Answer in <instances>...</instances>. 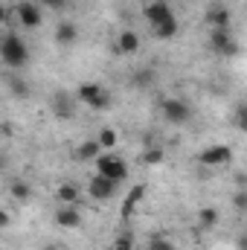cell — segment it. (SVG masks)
<instances>
[{"mask_svg":"<svg viewBox=\"0 0 247 250\" xmlns=\"http://www.w3.org/2000/svg\"><path fill=\"white\" fill-rule=\"evenodd\" d=\"M0 59L9 70H21V67L29 64V44L18 32H6L3 44H0Z\"/></svg>","mask_w":247,"mask_h":250,"instance_id":"1","label":"cell"},{"mask_svg":"<svg viewBox=\"0 0 247 250\" xmlns=\"http://www.w3.org/2000/svg\"><path fill=\"white\" fill-rule=\"evenodd\" d=\"M206 47H209L215 56H221V59H236V56L242 53V47H239V41L233 38L230 26H227V29H209Z\"/></svg>","mask_w":247,"mask_h":250,"instance_id":"2","label":"cell"},{"mask_svg":"<svg viewBox=\"0 0 247 250\" xmlns=\"http://www.w3.org/2000/svg\"><path fill=\"white\" fill-rule=\"evenodd\" d=\"M76 99H79L82 105L93 108V111H105V108L111 105V96H108V90H105L102 84H96V82H84V84H79V90H76Z\"/></svg>","mask_w":247,"mask_h":250,"instance_id":"3","label":"cell"},{"mask_svg":"<svg viewBox=\"0 0 247 250\" xmlns=\"http://www.w3.org/2000/svg\"><path fill=\"white\" fill-rule=\"evenodd\" d=\"M160 114H163L166 123L184 125L192 120V105L181 96H166V99H160Z\"/></svg>","mask_w":247,"mask_h":250,"instance_id":"4","label":"cell"},{"mask_svg":"<svg viewBox=\"0 0 247 250\" xmlns=\"http://www.w3.org/2000/svg\"><path fill=\"white\" fill-rule=\"evenodd\" d=\"M96 172L105 175V178H111V181H117V184H123L125 178H128V163H125L123 157H117V154H102L96 160Z\"/></svg>","mask_w":247,"mask_h":250,"instance_id":"5","label":"cell"},{"mask_svg":"<svg viewBox=\"0 0 247 250\" xmlns=\"http://www.w3.org/2000/svg\"><path fill=\"white\" fill-rule=\"evenodd\" d=\"M41 9H44V6H41L38 0H21V3L15 6L18 23H21L23 29H35V26H41V21H44Z\"/></svg>","mask_w":247,"mask_h":250,"instance_id":"6","label":"cell"},{"mask_svg":"<svg viewBox=\"0 0 247 250\" xmlns=\"http://www.w3.org/2000/svg\"><path fill=\"white\" fill-rule=\"evenodd\" d=\"M143 18L151 23V29H154V26H163V23L178 21V18H175V12L169 9V3H166V0H148V3L143 6Z\"/></svg>","mask_w":247,"mask_h":250,"instance_id":"7","label":"cell"},{"mask_svg":"<svg viewBox=\"0 0 247 250\" xmlns=\"http://www.w3.org/2000/svg\"><path fill=\"white\" fill-rule=\"evenodd\" d=\"M233 160V148L230 146H224V143H218V146H206V148H201L198 151V163L201 166H227Z\"/></svg>","mask_w":247,"mask_h":250,"instance_id":"8","label":"cell"},{"mask_svg":"<svg viewBox=\"0 0 247 250\" xmlns=\"http://www.w3.org/2000/svg\"><path fill=\"white\" fill-rule=\"evenodd\" d=\"M117 181H111V178H105V175H93L90 178V184H87V192H90V198L93 201H111V198H117Z\"/></svg>","mask_w":247,"mask_h":250,"instance_id":"9","label":"cell"},{"mask_svg":"<svg viewBox=\"0 0 247 250\" xmlns=\"http://www.w3.org/2000/svg\"><path fill=\"white\" fill-rule=\"evenodd\" d=\"M50 111L59 117V120H73L76 117V102L67 90H56L53 99H50Z\"/></svg>","mask_w":247,"mask_h":250,"instance_id":"10","label":"cell"},{"mask_svg":"<svg viewBox=\"0 0 247 250\" xmlns=\"http://www.w3.org/2000/svg\"><path fill=\"white\" fill-rule=\"evenodd\" d=\"M204 23H206L209 29H227V26L233 23V15H230L227 6L215 3V6H209V9L204 12Z\"/></svg>","mask_w":247,"mask_h":250,"instance_id":"11","label":"cell"},{"mask_svg":"<svg viewBox=\"0 0 247 250\" xmlns=\"http://www.w3.org/2000/svg\"><path fill=\"white\" fill-rule=\"evenodd\" d=\"M56 224H59L62 230H76V227L82 224V209H79L76 204H62V207L56 209Z\"/></svg>","mask_w":247,"mask_h":250,"instance_id":"12","label":"cell"},{"mask_svg":"<svg viewBox=\"0 0 247 250\" xmlns=\"http://www.w3.org/2000/svg\"><path fill=\"white\" fill-rule=\"evenodd\" d=\"M114 50H117V56H134V53H140V35L134 29H123L120 38H117V44H114Z\"/></svg>","mask_w":247,"mask_h":250,"instance_id":"13","label":"cell"},{"mask_svg":"<svg viewBox=\"0 0 247 250\" xmlns=\"http://www.w3.org/2000/svg\"><path fill=\"white\" fill-rule=\"evenodd\" d=\"M76 38H79V26H76L73 21H62V23L56 26V41H59L62 47L76 44Z\"/></svg>","mask_w":247,"mask_h":250,"instance_id":"14","label":"cell"},{"mask_svg":"<svg viewBox=\"0 0 247 250\" xmlns=\"http://www.w3.org/2000/svg\"><path fill=\"white\" fill-rule=\"evenodd\" d=\"M99 151H102V143H99V140H84V143L76 148V157H79L82 163H90V160H99V157H102Z\"/></svg>","mask_w":247,"mask_h":250,"instance_id":"15","label":"cell"},{"mask_svg":"<svg viewBox=\"0 0 247 250\" xmlns=\"http://www.w3.org/2000/svg\"><path fill=\"white\" fill-rule=\"evenodd\" d=\"M154 79H157V73H154L151 67H143V70H137V73H134L131 84H134L137 90H148V87L154 84Z\"/></svg>","mask_w":247,"mask_h":250,"instance_id":"16","label":"cell"},{"mask_svg":"<svg viewBox=\"0 0 247 250\" xmlns=\"http://www.w3.org/2000/svg\"><path fill=\"white\" fill-rule=\"evenodd\" d=\"M166 160V151L160 148V146H154V148H145L143 154H140V163L143 166H160Z\"/></svg>","mask_w":247,"mask_h":250,"instance_id":"17","label":"cell"},{"mask_svg":"<svg viewBox=\"0 0 247 250\" xmlns=\"http://www.w3.org/2000/svg\"><path fill=\"white\" fill-rule=\"evenodd\" d=\"M218 209L215 207H204V209H198V224L204 227V230H212L215 224H218Z\"/></svg>","mask_w":247,"mask_h":250,"instance_id":"18","label":"cell"},{"mask_svg":"<svg viewBox=\"0 0 247 250\" xmlns=\"http://www.w3.org/2000/svg\"><path fill=\"white\" fill-rule=\"evenodd\" d=\"M56 198L62 204H76L79 201V187L76 184H62V187L56 189Z\"/></svg>","mask_w":247,"mask_h":250,"instance_id":"19","label":"cell"},{"mask_svg":"<svg viewBox=\"0 0 247 250\" xmlns=\"http://www.w3.org/2000/svg\"><path fill=\"white\" fill-rule=\"evenodd\" d=\"M143 195H145V187H143V184L131 189V195H128V201H125V207H123V215H125V218H128V215L134 212V207H137V204L143 201Z\"/></svg>","mask_w":247,"mask_h":250,"instance_id":"20","label":"cell"},{"mask_svg":"<svg viewBox=\"0 0 247 250\" xmlns=\"http://www.w3.org/2000/svg\"><path fill=\"white\" fill-rule=\"evenodd\" d=\"M9 192H12L15 201H29V198H32V187H29L26 181H12Z\"/></svg>","mask_w":247,"mask_h":250,"instance_id":"21","label":"cell"},{"mask_svg":"<svg viewBox=\"0 0 247 250\" xmlns=\"http://www.w3.org/2000/svg\"><path fill=\"white\" fill-rule=\"evenodd\" d=\"M175 35H178V21L163 23V26H154V38H160V41H172Z\"/></svg>","mask_w":247,"mask_h":250,"instance_id":"22","label":"cell"},{"mask_svg":"<svg viewBox=\"0 0 247 250\" xmlns=\"http://www.w3.org/2000/svg\"><path fill=\"white\" fill-rule=\"evenodd\" d=\"M6 84H9V90H12L18 99H26V96H29V84H26V82H21V79L9 76V79H6Z\"/></svg>","mask_w":247,"mask_h":250,"instance_id":"23","label":"cell"},{"mask_svg":"<svg viewBox=\"0 0 247 250\" xmlns=\"http://www.w3.org/2000/svg\"><path fill=\"white\" fill-rule=\"evenodd\" d=\"M233 125L242 131V134H247V102H239L236 105V114H233Z\"/></svg>","mask_w":247,"mask_h":250,"instance_id":"24","label":"cell"},{"mask_svg":"<svg viewBox=\"0 0 247 250\" xmlns=\"http://www.w3.org/2000/svg\"><path fill=\"white\" fill-rule=\"evenodd\" d=\"M145 248H148V250H175V242H172V239H166V236H151Z\"/></svg>","mask_w":247,"mask_h":250,"instance_id":"25","label":"cell"},{"mask_svg":"<svg viewBox=\"0 0 247 250\" xmlns=\"http://www.w3.org/2000/svg\"><path fill=\"white\" fill-rule=\"evenodd\" d=\"M96 140L102 143V148H114V146H117V131H114V128H102Z\"/></svg>","mask_w":247,"mask_h":250,"instance_id":"26","label":"cell"},{"mask_svg":"<svg viewBox=\"0 0 247 250\" xmlns=\"http://www.w3.org/2000/svg\"><path fill=\"white\" fill-rule=\"evenodd\" d=\"M230 201H233V209L247 212V189H236V192L230 195Z\"/></svg>","mask_w":247,"mask_h":250,"instance_id":"27","label":"cell"},{"mask_svg":"<svg viewBox=\"0 0 247 250\" xmlns=\"http://www.w3.org/2000/svg\"><path fill=\"white\" fill-rule=\"evenodd\" d=\"M134 248V233L131 230H125L117 236V242H114V250H131Z\"/></svg>","mask_w":247,"mask_h":250,"instance_id":"28","label":"cell"},{"mask_svg":"<svg viewBox=\"0 0 247 250\" xmlns=\"http://www.w3.org/2000/svg\"><path fill=\"white\" fill-rule=\"evenodd\" d=\"M44 9H50V12H62L64 6H67V0H38Z\"/></svg>","mask_w":247,"mask_h":250,"instance_id":"29","label":"cell"},{"mask_svg":"<svg viewBox=\"0 0 247 250\" xmlns=\"http://www.w3.org/2000/svg\"><path fill=\"white\" fill-rule=\"evenodd\" d=\"M233 184H236V189H247V172H236Z\"/></svg>","mask_w":247,"mask_h":250,"instance_id":"30","label":"cell"},{"mask_svg":"<svg viewBox=\"0 0 247 250\" xmlns=\"http://www.w3.org/2000/svg\"><path fill=\"white\" fill-rule=\"evenodd\" d=\"M236 250H247V233H242V236L236 239Z\"/></svg>","mask_w":247,"mask_h":250,"instance_id":"31","label":"cell"},{"mask_svg":"<svg viewBox=\"0 0 247 250\" xmlns=\"http://www.w3.org/2000/svg\"><path fill=\"white\" fill-rule=\"evenodd\" d=\"M44 250H59V248H44Z\"/></svg>","mask_w":247,"mask_h":250,"instance_id":"32","label":"cell"}]
</instances>
